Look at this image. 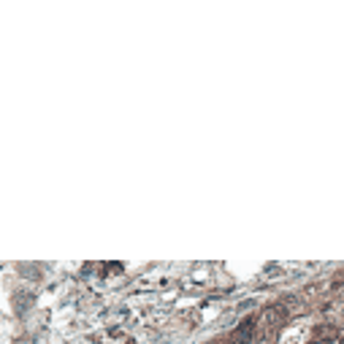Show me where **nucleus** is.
Wrapping results in <instances>:
<instances>
[{
    "label": "nucleus",
    "mask_w": 344,
    "mask_h": 344,
    "mask_svg": "<svg viewBox=\"0 0 344 344\" xmlns=\"http://www.w3.org/2000/svg\"><path fill=\"white\" fill-rule=\"evenodd\" d=\"M250 339H252V322L247 320V322H241V326H238L236 336H233V344H250Z\"/></svg>",
    "instance_id": "obj_1"
}]
</instances>
